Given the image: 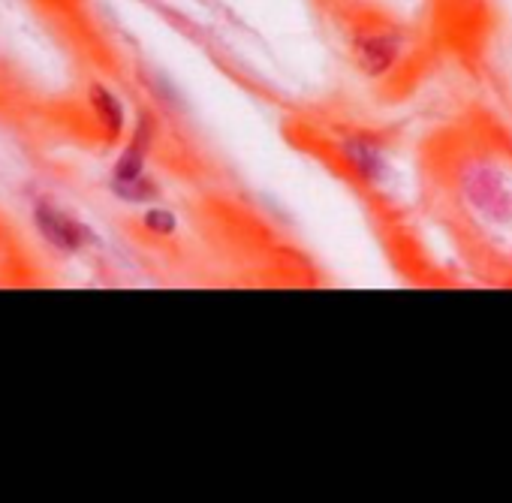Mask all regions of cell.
<instances>
[{"label":"cell","instance_id":"1","mask_svg":"<svg viewBox=\"0 0 512 503\" xmlns=\"http://www.w3.org/2000/svg\"><path fill=\"white\" fill-rule=\"evenodd\" d=\"M37 223H40L43 235H46L52 244L67 247V250L85 244V238H88V229H85V226H79L76 220H70L67 214H61V211H55V208H49V205H40V208H37Z\"/></svg>","mask_w":512,"mask_h":503},{"label":"cell","instance_id":"2","mask_svg":"<svg viewBox=\"0 0 512 503\" xmlns=\"http://www.w3.org/2000/svg\"><path fill=\"white\" fill-rule=\"evenodd\" d=\"M94 106H97V112H100V121L106 124V130L112 133V136H118V130H121V124H124V115H121V103L109 94V91H103V88H97L94 91Z\"/></svg>","mask_w":512,"mask_h":503},{"label":"cell","instance_id":"3","mask_svg":"<svg viewBox=\"0 0 512 503\" xmlns=\"http://www.w3.org/2000/svg\"><path fill=\"white\" fill-rule=\"evenodd\" d=\"M145 223H148L151 229H157V232H172V226H175V220H172L166 211H148Z\"/></svg>","mask_w":512,"mask_h":503}]
</instances>
